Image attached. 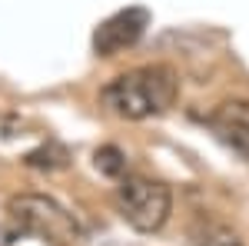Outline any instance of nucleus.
Returning <instances> with one entry per match:
<instances>
[{"mask_svg": "<svg viewBox=\"0 0 249 246\" xmlns=\"http://www.w3.org/2000/svg\"><path fill=\"white\" fill-rule=\"evenodd\" d=\"M176 96H179L176 70L166 63H150V67H136L113 76L100 90V103L123 120H150V116L166 114L176 103Z\"/></svg>", "mask_w": 249, "mask_h": 246, "instance_id": "1", "label": "nucleus"}, {"mask_svg": "<svg viewBox=\"0 0 249 246\" xmlns=\"http://www.w3.org/2000/svg\"><path fill=\"white\" fill-rule=\"evenodd\" d=\"M116 209L136 233H160L173 213V193L150 176H120Z\"/></svg>", "mask_w": 249, "mask_h": 246, "instance_id": "2", "label": "nucleus"}, {"mask_svg": "<svg viewBox=\"0 0 249 246\" xmlns=\"http://www.w3.org/2000/svg\"><path fill=\"white\" fill-rule=\"evenodd\" d=\"M7 209H10V216H14L23 229L37 233L43 240L73 243V240L83 236L80 220L63 207V203H57L53 196H43V193H17V196H10Z\"/></svg>", "mask_w": 249, "mask_h": 246, "instance_id": "3", "label": "nucleus"}, {"mask_svg": "<svg viewBox=\"0 0 249 246\" xmlns=\"http://www.w3.org/2000/svg\"><path fill=\"white\" fill-rule=\"evenodd\" d=\"M150 23V14L143 7H126V10H116L113 17H107L93 34V50L100 57H116L120 50L133 47L136 40L143 37Z\"/></svg>", "mask_w": 249, "mask_h": 246, "instance_id": "4", "label": "nucleus"}, {"mask_svg": "<svg viewBox=\"0 0 249 246\" xmlns=\"http://www.w3.org/2000/svg\"><path fill=\"white\" fill-rule=\"evenodd\" d=\"M206 123L230 150L249 160V100H223L206 116Z\"/></svg>", "mask_w": 249, "mask_h": 246, "instance_id": "5", "label": "nucleus"}, {"mask_svg": "<svg viewBox=\"0 0 249 246\" xmlns=\"http://www.w3.org/2000/svg\"><path fill=\"white\" fill-rule=\"evenodd\" d=\"M190 240L193 246H246L232 227L219 223V220H210V216H199L190 227Z\"/></svg>", "mask_w": 249, "mask_h": 246, "instance_id": "6", "label": "nucleus"}, {"mask_svg": "<svg viewBox=\"0 0 249 246\" xmlns=\"http://www.w3.org/2000/svg\"><path fill=\"white\" fill-rule=\"evenodd\" d=\"M96 167L103 173H110V176H123L126 160H123V153L116 150V147H100V150H96Z\"/></svg>", "mask_w": 249, "mask_h": 246, "instance_id": "7", "label": "nucleus"}, {"mask_svg": "<svg viewBox=\"0 0 249 246\" xmlns=\"http://www.w3.org/2000/svg\"><path fill=\"white\" fill-rule=\"evenodd\" d=\"M27 163L30 167H63L67 163V153L60 150V147H40L37 153L27 156Z\"/></svg>", "mask_w": 249, "mask_h": 246, "instance_id": "8", "label": "nucleus"}]
</instances>
